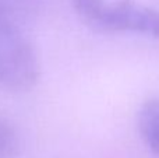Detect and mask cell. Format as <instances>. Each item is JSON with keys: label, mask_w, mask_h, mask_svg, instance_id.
Returning a JSON list of instances; mask_svg holds the SVG:
<instances>
[{"label": "cell", "mask_w": 159, "mask_h": 158, "mask_svg": "<svg viewBox=\"0 0 159 158\" xmlns=\"http://www.w3.org/2000/svg\"><path fill=\"white\" fill-rule=\"evenodd\" d=\"M41 77V64L34 46L17 21L0 11V90L21 92L34 88Z\"/></svg>", "instance_id": "obj_2"}, {"label": "cell", "mask_w": 159, "mask_h": 158, "mask_svg": "<svg viewBox=\"0 0 159 158\" xmlns=\"http://www.w3.org/2000/svg\"><path fill=\"white\" fill-rule=\"evenodd\" d=\"M88 27L101 32H133L159 39V11L133 0H71Z\"/></svg>", "instance_id": "obj_1"}, {"label": "cell", "mask_w": 159, "mask_h": 158, "mask_svg": "<svg viewBox=\"0 0 159 158\" xmlns=\"http://www.w3.org/2000/svg\"><path fill=\"white\" fill-rule=\"evenodd\" d=\"M20 150V137L16 126L0 115V158H14Z\"/></svg>", "instance_id": "obj_5"}, {"label": "cell", "mask_w": 159, "mask_h": 158, "mask_svg": "<svg viewBox=\"0 0 159 158\" xmlns=\"http://www.w3.org/2000/svg\"><path fill=\"white\" fill-rule=\"evenodd\" d=\"M45 2L46 0H0V11L14 21H18L41 11Z\"/></svg>", "instance_id": "obj_4"}, {"label": "cell", "mask_w": 159, "mask_h": 158, "mask_svg": "<svg viewBox=\"0 0 159 158\" xmlns=\"http://www.w3.org/2000/svg\"><path fill=\"white\" fill-rule=\"evenodd\" d=\"M137 128L148 150L159 156V95L141 105L137 115Z\"/></svg>", "instance_id": "obj_3"}]
</instances>
